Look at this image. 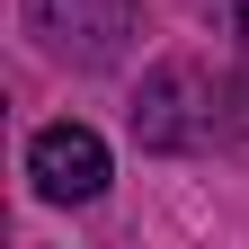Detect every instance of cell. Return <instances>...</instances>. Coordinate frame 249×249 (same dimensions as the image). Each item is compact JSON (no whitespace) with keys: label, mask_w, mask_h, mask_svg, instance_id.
Returning a JSON list of instances; mask_svg holds the SVG:
<instances>
[{"label":"cell","mask_w":249,"mask_h":249,"mask_svg":"<svg viewBox=\"0 0 249 249\" xmlns=\"http://www.w3.org/2000/svg\"><path fill=\"white\" fill-rule=\"evenodd\" d=\"M134 27H142L134 0H27V36H36L53 62H71V71H107V62H124Z\"/></svg>","instance_id":"6da1fadb"},{"label":"cell","mask_w":249,"mask_h":249,"mask_svg":"<svg viewBox=\"0 0 249 249\" xmlns=\"http://www.w3.org/2000/svg\"><path fill=\"white\" fill-rule=\"evenodd\" d=\"M134 134L151 151H187V142H213V116H205V71L196 62H160L134 98Z\"/></svg>","instance_id":"7a4b0ae2"},{"label":"cell","mask_w":249,"mask_h":249,"mask_svg":"<svg viewBox=\"0 0 249 249\" xmlns=\"http://www.w3.org/2000/svg\"><path fill=\"white\" fill-rule=\"evenodd\" d=\"M27 178L45 205H89V196H107V142L89 124H45L27 142Z\"/></svg>","instance_id":"3957f363"},{"label":"cell","mask_w":249,"mask_h":249,"mask_svg":"<svg viewBox=\"0 0 249 249\" xmlns=\"http://www.w3.org/2000/svg\"><path fill=\"white\" fill-rule=\"evenodd\" d=\"M196 9L213 18V36L231 45V71H240V89H249V0H196Z\"/></svg>","instance_id":"277c9868"}]
</instances>
